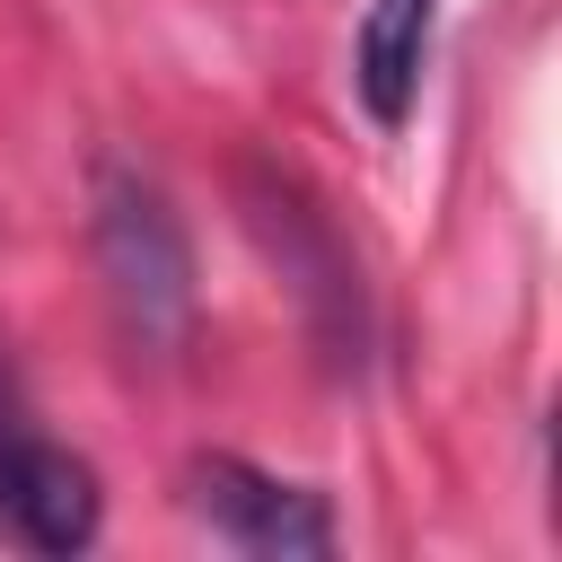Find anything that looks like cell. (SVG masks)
Wrapping results in <instances>:
<instances>
[{
    "label": "cell",
    "instance_id": "1",
    "mask_svg": "<svg viewBox=\"0 0 562 562\" xmlns=\"http://www.w3.org/2000/svg\"><path fill=\"white\" fill-rule=\"evenodd\" d=\"M97 255H105V281L132 316L140 342H167L184 316H193V263H184V228L167 220L158 184H140L132 167H105L97 176Z\"/></svg>",
    "mask_w": 562,
    "mask_h": 562
},
{
    "label": "cell",
    "instance_id": "2",
    "mask_svg": "<svg viewBox=\"0 0 562 562\" xmlns=\"http://www.w3.org/2000/svg\"><path fill=\"white\" fill-rule=\"evenodd\" d=\"M193 509L237 544V553H263V562H316L334 553V509L325 492L307 483H281L246 457H193Z\"/></svg>",
    "mask_w": 562,
    "mask_h": 562
},
{
    "label": "cell",
    "instance_id": "3",
    "mask_svg": "<svg viewBox=\"0 0 562 562\" xmlns=\"http://www.w3.org/2000/svg\"><path fill=\"white\" fill-rule=\"evenodd\" d=\"M97 518H105V492L97 474L35 439V430H0V536L26 544V553H88L97 544Z\"/></svg>",
    "mask_w": 562,
    "mask_h": 562
},
{
    "label": "cell",
    "instance_id": "4",
    "mask_svg": "<svg viewBox=\"0 0 562 562\" xmlns=\"http://www.w3.org/2000/svg\"><path fill=\"white\" fill-rule=\"evenodd\" d=\"M430 18H439V0H369V18H360V61H351V79H360L369 123H386V132H395V123L413 114V97H422Z\"/></svg>",
    "mask_w": 562,
    "mask_h": 562
},
{
    "label": "cell",
    "instance_id": "5",
    "mask_svg": "<svg viewBox=\"0 0 562 562\" xmlns=\"http://www.w3.org/2000/svg\"><path fill=\"white\" fill-rule=\"evenodd\" d=\"M0 430H18V378H9V351H0Z\"/></svg>",
    "mask_w": 562,
    "mask_h": 562
}]
</instances>
